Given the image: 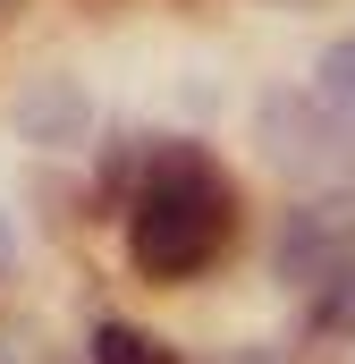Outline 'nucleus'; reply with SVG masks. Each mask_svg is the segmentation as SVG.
<instances>
[{"label":"nucleus","instance_id":"7ed1b4c3","mask_svg":"<svg viewBox=\"0 0 355 364\" xmlns=\"http://www.w3.org/2000/svg\"><path fill=\"white\" fill-rule=\"evenodd\" d=\"M263 136H271L279 161L322 170V161H330V136H347V127H339L322 102H288V93H271V102H263Z\"/></svg>","mask_w":355,"mask_h":364},{"label":"nucleus","instance_id":"20e7f679","mask_svg":"<svg viewBox=\"0 0 355 364\" xmlns=\"http://www.w3.org/2000/svg\"><path fill=\"white\" fill-rule=\"evenodd\" d=\"M17 127H26L34 144H85L93 102H85V85H68V77H34V85L17 93Z\"/></svg>","mask_w":355,"mask_h":364},{"label":"nucleus","instance_id":"f257e3e1","mask_svg":"<svg viewBox=\"0 0 355 364\" xmlns=\"http://www.w3.org/2000/svg\"><path fill=\"white\" fill-rule=\"evenodd\" d=\"M237 229V186L220 178L195 144L153 136L144 144V186L127 212V255L144 279H195Z\"/></svg>","mask_w":355,"mask_h":364},{"label":"nucleus","instance_id":"0eeeda50","mask_svg":"<svg viewBox=\"0 0 355 364\" xmlns=\"http://www.w3.org/2000/svg\"><path fill=\"white\" fill-rule=\"evenodd\" d=\"M313 322H322V331H355V263L330 279V288H313Z\"/></svg>","mask_w":355,"mask_h":364},{"label":"nucleus","instance_id":"1a4fd4ad","mask_svg":"<svg viewBox=\"0 0 355 364\" xmlns=\"http://www.w3.org/2000/svg\"><path fill=\"white\" fill-rule=\"evenodd\" d=\"M0 246H9V229H0Z\"/></svg>","mask_w":355,"mask_h":364},{"label":"nucleus","instance_id":"423d86ee","mask_svg":"<svg viewBox=\"0 0 355 364\" xmlns=\"http://www.w3.org/2000/svg\"><path fill=\"white\" fill-rule=\"evenodd\" d=\"M93 364H178V356H170V339H153L136 322H102L93 331Z\"/></svg>","mask_w":355,"mask_h":364},{"label":"nucleus","instance_id":"39448f33","mask_svg":"<svg viewBox=\"0 0 355 364\" xmlns=\"http://www.w3.org/2000/svg\"><path fill=\"white\" fill-rule=\"evenodd\" d=\"M313 77H322V85H313V93H322V110H330L339 127H355V34H339V43L322 51Z\"/></svg>","mask_w":355,"mask_h":364},{"label":"nucleus","instance_id":"6e6552de","mask_svg":"<svg viewBox=\"0 0 355 364\" xmlns=\"http://www.w3.org/2000/svg\"><path fill=\"white\" fill-rule=\"evenodd\" d=\"M17 9H26V0H0V26H9V17H17Z\"/></svg>","mask_w":355,"mask_h":364},{"label":"nucleus","instance_id":"f03ea898","mask_svg":"<svg viewBox=\"0 0 355 364\" xmlns=\"http://www.w3.org/2000/svg\"><path fill=\"white\" fill-rule=\"evenodd\" d=\"M355 263V203L347 195H322V203H296L279 220V279L296 288H330Z\"/></svg>","mask_w":355,"mask_h":364}]
</instances>
